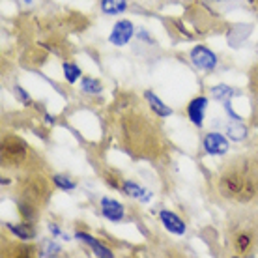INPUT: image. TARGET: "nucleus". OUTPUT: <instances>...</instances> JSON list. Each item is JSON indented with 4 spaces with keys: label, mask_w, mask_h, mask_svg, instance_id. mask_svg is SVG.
<instances>
[{
    "label": "nucleus",
    "mask_w": 258,
    "mask_h": 258,
    "mask_svg": "<svg viewBox=\"0 0 258 258\" xmlns=\"http://www.w3.org/2000/svg\"><path fill=\"white\" fill-rule=\"evenodd\" d=\"M217 191L239 206L258 204V155H241L228 163L217 178Z\"/></svg>",
    "instance_id": "f257e3e1"
},
{
    "label": "nucleus",
    "mask_w": 258,
    "mask_h": 258,
    "mask_svg": "<svg viewBox=\"0 0 258 258\" xmlns=\"http://www.w3.org/2000/svg\"><path fill=\"white\" fill-rule=\"evenodd\" d=\"M228 239L232 251L239 256H249L258 245V219L251 213H241L228 223Z\"/></svg>",
    "instance_id": "f03ea898"
},
{
    "label": "nucleus",
    "mask_w": 258,
    "mask_h": 258,
    "mask_svg": "<svg viewBox=\"0 0 258 258\" xmlns=\"http://www.w3.org/2000/svg\"><path fill=\"white\" fill-rule=\"evenodd\" d=\"M47 200V183L43 178L34 176L21 187L19 212L26 221H34L38 217V210Z\"/></svg>",
    "instance_id": "7ed1b4c3"
},
{
    "label": "nucleus",
    "mask_w": 258,
    "mask_h": 258,
    "mask_svg": "<svg viewBox=\"0 0 258 258\" xmlns=\"http://www.w3.org/2000/svg\"><path fill=\"white\" fill-rule=\"evenodd\" d=\"M28 144L17 135H6L2 139V163L4 167L21 168L28 161Z\"/></svg>",
    "instance_id": "20e7f679"
},
{
    "label": "nucleus",
    "mask_w": 258,
    "mask_h": 258,
    "mask_svg": "<svg viewBox=\"0 0 258 258\" xmlns=\"http://www.w3.org/2000/svg\"><path fill=\"white\" fill-rule=\"evenodd\" d=\"M189 58H191L195 68H199V70H202V71H212V70H215V66H217L215 52H212L204 45L193 47V51L189 52Z\"/></svg>",
    "instance_id": "39448f33"
},
{
    "label": "nucleus",
    "mask_w": 258,
    "mask_h": 258,
    "mask_svg": "<svg viewBox=\"0 0 258 258\" xmlns=\"http://www.w3.org/2000/svg\"><path fill=\"white\" fill-rule=\"evenodd\" d=\"M133 34H135V26L133 23L127 19H122L118 21L116 25L112 26V30H110V36H109V41L112 45L116 47H123L125 43H129V39L133 38Z\"/></svg>",
    "instance_id": "423d86ee"
},
{
    "label": "nucleus",
    "mask_w": 258,
    "mask_h": 258,
    "mask_svg": "<svg viewBox=\"0 0 258 258\" xmlns=\"http://www.w3.org/2000/svg\"><path fill=\"white\" fill-rule=\"evenodd\" d=\"M202 148L210 155H225L228 152V141L217 131H210V133L204 135Z\"/></svg>",
    "instance_id": "0eeeda50"
},
{
    "label": "nucleus",
    "mask_w": 258,
    "mask_h": 258,
    "mask_svg": "<svg viewBox=\"0 0 258 258\" xmlns=\"http://www.w3.org/2000/svg\"><path fill=\"white\" fill-rule=\"evenodd\" d=\"M159 219H161L163 226H165L170 234L183 236V234H185V230H187V226H185V223L181 221L180 215H176V213L170 212V210H161V213H159Z\"/></svg>",
    "instance_id": "6e6552de"
},
{
    "label": "nucleus",
    "mask_w": 258,
    "mask_h": 258,
    "mask_svg": "<svg viewBox=\"0 0 258 258\" xmlns=\"http://www.w3.org/2000/svg\"><path fill=\"white\" fill-rule=\"evenodd\" d=\"M206 107H208V97L206 96H199L191 99L187 105V116L189 120L197 125V127H202V123H204V112H206Z\"/></svg>",
    "instance_id": "1a4fd4ad"
},
{
    "label": "nucleus",
    "mask_w": 258,
    "mask_h": 258,
    "mask_svg": "<svg viewBox=\"0 0 258 258\" xmlns=\"http://www.w3.org/2000/svg\"><path fill=\"white\" fill-rule=\"evenodd\" d=\"M101 213H103L105 219H109L110 223H120L123 219V206L118 200L110 199V197H103L101 199Z\"/></svg>",
    "instance_id": "9d476101"
},
{
    "label": "nucleus",
    "mask_w": 258,
    "mask_h": 258,
    "mask_svg": "<svg viewBox=\"0 0 258 258\" xmlns=\"http://www.w3.org/2000/svg\"><path fill=\"white\" fill-rule=\"evenodd\" d=\"M75 238L81 239V241H84V243H86V245H88L92 251H94V254H96V256H99V258H112V252H110V249H107L103 243H99L96 238H92L90 234L77 232V234H75Z\"/></svg>",
    "instance_id": "9b49d317"
},
{
    "label": "nucleus",
    "mask_w": 258,
    "mask_h": 258,
    "mask_svg": "<svg viewBox=\"0 0 258 258\" xmlns=\"http://www.w3.org/2000/svg\"><path fill=\"white\" fill-rule=\"evenodd\" d=\"M144 99H146V103L150 105V109H152L155 112V116L167 118V116H170V114H172V109L163 103L161 99L155 96V94L152 90H146V92H144Z\"/></svg>",
    "instance_id": "f8f14e48"
},
{
    "label": "nucleus",
    "mask_w": 258,
    "mask_h": 258,
    "mask_svg": "<svg viewBox=\"0 0 258 258\" xmlns=\"http://www.w3.org/2000/svg\"><path fill=\"white\" fill-rule=\"evenodd\" d=\"M122 189L125 191V195H129V197H131V199H137V200H141V202H148V200L152 199V193H150L148 189H144L142 185L135 183L133 180L123 181Z\"/></svg>",
    "instance_id": "ddd939ff"
},
{
    "label": "nucleus",
    "mask_w": 258,
    "mask_h": 258,
    "mask_svg": "<svg viewBox=\"0 0 258 258\" xmlns=\"http://www.w3.org/2000/svg\"><path fill=\"white\" fill-rule=\"evenodd\" d=\"M8 228H10V232H12L15 238L23 239V241H28V239L36 238V232H34V228L28 225V223H21V225H12V223H8Z\"/></svg>",
    "instance_id": "4468645a"
},
{
    "label": "nucleus",
    "mask_w": 258,
    "mask_h": 258,
    "mask_svg": "<svg viewBox=\"0 0 258 258\" xmlns=\"http://www.w3.org/2000/svg\"><path fill=\"white\" fill-rule=\"evenodd\" d=\"M127 10V0H101V12L105 15H120Z\"/></svg>",
    "instance_id": "2eb2a0df"
},
{
    "label": "nucleus",
    "mask_w": 258,
    "mask_h": 258,
    "mask_svg": "<svg viewBox=\"0 0 258 258\" xmlns=\"http://www.w3.org/2000/svg\"><path fill=\"white\" fill-rule=\"evenodd\" d=\"M226 135L230 137L232 141H243L247 137V127L239 120H232L226 123Z\"/></svg>",
    "instance_id": "dca6fc26"
},
{
    "label": "nucleus",
    "mask_w": 258,
    "mask_h": 258,
    "mask_svg": "<svg viewBox=\"0 0 258 258\" xmlns=\"http://www.w3.org/2000/svg\"><path fill=\"white\" fill-rule=\"evenodd\" d=\"M81 90L84 94H90V96H97V94H101V83L96 81L94 77H83L81 79Z\"/></svg>",
    "instance_id": "f3484780"
},
{
    "label": "nucleus",
    "mask_w": 258,
    "mask_h": 258,
    "mask_svg": "<svg viewBox=\"0 0 258 258\" xmlns=\"http://www.w3.org/2000/svg\"><path fill=\"white\" fill-rule=\"evenodd\" d=\"M60 252H62V247L58 243H54L51 239H43L41 241V247H39V256H58Z\"/></svg>",
    "instance_id": "a211bd4d"
},
{
    "label": "nucleus",
    "mask_w": 258,
    "mask_h": 258,
    "mask_svg": "<svg viewBox=\"0 0 258 258\" xmlns=\"http://www.w3.org/2000/svg\"><path fill=\"white\" fill-rule=\"evenodd\" d=\"M62 70H64V77L70 84H75L81 79V68L73 62H64L62 64Z\"/></svg>",
    "instance_id": "6ab92c4d"
},
{
    "label": "nucleus",
    "mask_w": 258,
    "mask_h": 258,
    "mask_svg": "<svg viewBox=\"0 0 258 258\" xmlns=\"http://www.w3.org/2000/svg\"><path fill=\"white\" fill-rule=\"evenodd\" d=\"M52 183H54L58 189H62V191H73V189L77 187V181L71 180L70 176H64V174L52 176Z\"/></svg>",
    "instance_id": "aec40b11"
},
{
    "label": "nucleus",
    "mask_w": 258,
    "mask_h": 258,
    "mask_svg": "<svg viewBox=\"0 0 258 258\" xmlns=\"http://www.w3.org/2000/svg\"><path fill=\"white\" fill-rule=\"evenodd\" d=\"M234 94H236V92H234V88L226 86V84H217V86H213V88H212V97H215L217 101L230 99Z\"/></svg>",
    "instance_id": "412c9836"
},
{
    "label": "nucleus",
    "mask_w": 258,
    "mask_h": 258,
    "mask_svg": "<svg viewBox=\"0 0 258 258\" xmlns=\"http://www.w3.org/2000/svg\"><path fill=\"white\" fill-rule=\"evenodd\" d=\"M49 232H51L52 236H54V238H60V239H70V236H68V234H66L64 230H62V228H60V226L56 225V223H51V225H49Z\"/></svg>",
    "instance_id": "4be33fe9"
},
{
    "label": "nucleus",
    "mask_w": 258,
    "mask_h": 258,
    "mask_svg": "<svg viewBox=\"0 0 258 258\" xmlns=\"http://www.w3.org/2000/svg\"><path fill=\"white\" fill-rule=\"evenodd\" d=\"M15 94H17V97H19V99H23V103H25V105H30V103H32L30 96H28V94H26V92L23 90L21 86H15Z\"/></svg>",
    "instance_id": "5701e85b"
},
{
    "label": "nucleus",
    "mask_w": 258,
    "mask_h": 258,
    "mask_svg": "<svg viewBox=\"0 0 258 258\" xmlns=\"http://www.w3.org/2000/svg\"><path fill=\"white\" fill-rule=\"evenodd\" d=\"M25 2H26V4H32V0H25Z\"/></svg>",
    "instance_id": "b1692460"
}]
</instances>
